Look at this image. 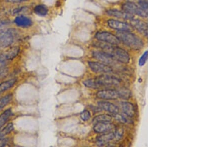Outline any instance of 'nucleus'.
Instances as JSON below:
<instances>
[{"label": "nucleus", "instance_id": "f8f14e48", "mask_svg": "<svg viewBox=\"0 0 224 147\" xmlns=\"http://www.w3.org/2000/svg\"><path fill=\"white\" fill-rule=\"evenodd\" d=\"M132 26L136 29L141 34L144 36H147V25L144 21L139 20H135L134 18L130 20Z\"/></svg>", "mask_w": 224, "mask_h": 147}, {"label": "nucleus", "instance_id": "0eeeda50", "mask_svg": "<svg viewBox=\"0 0 224 147\" xmlns=\"http://www.w3.org/2000/svg\"><path fill=\"white\" fill-rule=\"evenodd\" d=\"M88 64L91 71L95 73L107 74L112 71L111 67L105 63H101L99 62H89L88 63Z\"/></svg>", "mask_w": 224, "mask_h": 147}, {"label": "nucleus", "instance_id": "5701e85b", "mask_svg": "<svg viewBox=\"0 0 224 147\" xmlns=\"http://www.w3.org/2000/svg\"><path fill=\"white\" fill-rule=\"evenodd\" d=\"M12 95L9 94L0 99V111L4 108V107H6L8 104H9L12 100Z\"/></svg>", "mask_w": 224, "mask_h": 147}, {"label": "nucleus", "instance_id": "2f4dec72", "mask_svg": "<svg viewBox=\"0 0 224 147\" xmlns=\"http://www.w3.org/2000/svg\"><path fill=\"white\" fill-rule=\"evenodd\" d=\"M6 60L5 59L3 55L0 56V67L5 66Z\"/></svg>", "mask_w": 224, "mask_h": 147}, {"label": "nucleus", "instance_id": "72a5a7b5", "mask_svg": "<svg viewBox=\"0 0 224 147\" xmlns=\"http://www.w3.org/2000/svg\"><path fill=\"white\" fill-rule=\"evenodd\" d=\"M9 23V21L6 20H0V28L3 27L4 26L6 25Z\"/></svg>", "mask_w": 224, "mask_h": 147}, {"label": "nucleus", "instance_id": "b1692460", "mask_svg": "<svg viewBox=\"0 0 224 147\" xmlns=\"http://www.w3.org/2000/svg\"><path fill=\"white\" fill-rule=\"evenodd\" d=\"M83 84L85 86L88 88H90L98 89L100 88L95 79H90L86 80L84 81Z\"/></svg>", "mask_w": 224, "mask_h": 147}, {"label": "nucleus", "instance_id": "473e14b6", "mask_svg": "<svg viewBox=\"0 0 224 147\" xmlns=\"http://www.w3.org/2000/svg\"><path fill=\"white\" fill-rule=\"evenodd\" d=\"M8 140L7 139H3L0 140V147H4L8 143Z\"/></svg>", "mask_w": 224, "mask_h": 147}, {"label": "nucleus", "instance_id": "4be33fe9", "mask_svg": "<svg viewBox=\"0 0 224 147\" xmlns=\"http://www.w3.org/2000/svg\"><path fill=\"white\" fill-rule=\"evenodd\" d=\"M35 13L40 16H45L48 12V9L46 7L43 5H38L34 9Z\"/></svg>", "mask_w": 224, "mask_h": 147}, {"label": "nucleus", "instance_id": "393cba45", "mask_svg": "<svg viewBox=\"0 0 224 147\" xmlns=\"http://www.w3.org/2000/svg\"><path fill=\"white\" fill-rule=\"evenodd\" d=\"M120 98L124 99H128L131 97V92L127 89L122 88L118 90Z\"/></svg>", "mask_w": 224, "mask_h": 147}, {"label": "nucleus", "instance_id": "c756f323", "mask_svg": "<svg viewBox=\"0 0 224 147\" xmlns=\"http://www.w3.org/2000/svg\"><path fill=\"white\" fill-rule=\"evenodd\" d=\"M8 72V69L5 68V66L0 67V79L6 76Z\"/></svg>", "mask_w": 224, "mask_h": 147}, {"label": "nucleus", "instance_id": "f704fd0d", "mask_svg": "<svg viewBox=\"0 0 224 147\" xmlns=\"http://www.w3.org/2000/svg\"><path fill=\"white\" fill-rule=\"evenodd\" d=\"M8 1L13 3H19L21 2H26L27 1V0H8Z\"/></svg>", "mask_w": 224, "mask_h": 147}, {"label": "nucleus", "instance_id": "7c9ffc66", "mask_svg": "<svg viewBox=\"0 0 224 147\" xmlns=\"http://www.w3.org/2000/svg\"><path fill=\"white\" fill-rule=\"evenodd\" d=\"M9 134V131L6 127L4 128L3 129L0 130V140L2 139L5 135Z\"/></svg>", "mask_w": 224, "mask_h": 147}, {"label": "nucleus", "instance_id": "412c9836", "mask_svg": "<svg viewBox=\"0 0 224 147\" xmlns=\"http://www.w3.org/2000/svg\"><path fill=\"white\" fill-rule=\"evenodd\" d=\"M12 115V111L11 109H8L4 111L2 114L0 115V127L3 126Z\"/></svg>", "mask_w": 224, "mask_h": 147}, {"label": "nucleus", "instance_id": "f257e3e1", "mask_svg": "<svg viewBox=\"0 0 224 147\" xmlns=\"http://www.w3.org/2000/svg\"><path fill=\"white\" fill-rule=\"evenodd\" d=\"M98 46L103 52L109 55L116 62L124 64H127L130 62V55L122 48L107 43H99Z\"/></svg>", "mask_w": 224, "mask_h": 147}, {"label": "nucleus", "instance_id": "2eb2a0df", "mask_svg": "<svg viewBox=\"0 0 224 147\" xmlns=\"http://www.w3.org/2000/svg\"><path fill=\"white\" fill-rule=\"evenodd\" d=\"M116 140L115 131L114 132H108L104 133L97 138V143L99 146H104L110 141Z\"/></svg>", "mask_w": 224, "mask_h": 147}, {"label": "nucleus", "instance_id": "cd10ccee", "mask_svg": "<svg viewBox=\"0 0 224 147\" xmlns=\"http://www.w3.org/2000/svg\"><path fill=\"white\" fill-rule=\"evenodd\" d=\"M81 119L83 121H87L91 117V114L87 110H84L80 114Z\"/></svg>", "mask_w": 224, "mask_h": 147}, {"label": "nucleus", "instance_id": "f3484780", "mask_svg": "<svg viewBox=\"0 0 224 147\" xmlns=\"http://www.w3.org/2000/svg\"><path fill=\"white\" fill-rule=\"evenodd\" d=\"M15 23L17 25L22 27H29L32 24L31 20L23 15L17 17L15 20Z\"/></svg>", "mask_w": 224, "mask_h": 147}, {"label": "nucleus", "instance_id": "dca6fc26", "mask_svg": "<svg viewBox=\"0 0 224 147\" xmlns=\"http://www.w3.org/2000/svg\"><path fill=\"white\" fill-rule=\"evenodd\" d=\"M107 14L112 17H116L117 18H122L124 20H131L134 18L133 15L125 12L124 11H119L118 10H109L107 11Z\"/></svg>", "mask_w": 224, "mask_h": 147}, {"label": "nucleus", "instance_id": "a878e982", "mask_svg": "<svg viewBox=\"0 0 224 147\" xmlns=\"http://www.w3.org/2000/svg\"><path fill=\"white\" fill-rule=\"evenodd\" d=\"M114 115L115 116V119L118 122H120L121 123H127L130 122V120L129 119L130 117L126 116L124 114H119V113H118L117 114H114Z\"/></svg>", "mask_w": 224, "mask_h": 147}, {"label": "nucleus", "instance_id": "bb28decb", "mask_svg": "<svg viewBox=\"0 0 224 147\" xmlns=\"http://www.w3.org/2000/svg\"><path fill=\"white\" fill-rule=\"evenodd\" d=\"M147 57H148V52L147 51H145L143 53V54L141 56L138 61V64L139 66L142 67V66H144V65L147 63Z\"/></svg>", "mask_w": 224, "mask_h": 147}, {"label": "nucleus", "instance_id": "423d86ee", "mask_svg": "<svg viewBox=\"0 0 224 147\" xmlns=\"http://www.w3.org/2000/svg\"><path fill=\"white\" fill-rule=\"evenodd\" d=\"M14 34L11 30H0V47H7L13 43Z\"/></svg>", "mask_w": 224, "mask_h": 147}, {"label": "nucleus", "instance_id": "4468645a", "mask_svg": "<svg viewBox=\"0 0 224 147\" xmlns=\"http://www.w3.org/2000/svg\"><path fill=\"white\" fill-rule=\"evenodd\" d=\"M120 106L123 114L130 118H132L135 116L136 109L133 104L128 102H122Z\"/></svg>", "mask_w": 224, "mask_h": 147}, {"label": "nucleus", "instance_id": "9b49d317", "mask_svg": "<svg viewBox=\"0 0 224 147\" xmlns=\"http://www.w3.org/2000/svg\"><path fill=\"white\" fill-rule=\"evenodd\" d=\"M92 55L94 58L109 65H115L117 62L104 52H94Z\"/></svg>", "mask_w": 224, "mask_h": 147}, {"label": "nucleus", "instance_id": "39448f33", "mask_svg": "<svg viewBox=\"0 0 224 147\" xmlns=\"http://www.w3.org/2000/svg\"><path fill=\"white\" fill-rule=\"evenodd\" d=\"M95 37L101 42L111 45H118L121 42L117 36L107 32H98L95 35Z\"/></svg>", "mask_w": 224, "mask_h": 147}, {"label": "nucleus", "instance_id": "aec40b11", "mask_svg": "<svg viewBox=\"0 0 224 147\" xmlns=\"http://www.w3.org/2000/svg\"><path fill=\"white\" fill-rule=\"evenodd\" d=\"M112 119L111 116L108 114H101L94 117L93 122L95 124L99 122H111Z\"/></svg>", "mask_w": 224, "mask_h": 147}, {"label": "nucleus", "instance_id": "7ed1b4c3", "mask_svg": "<svg viewBox=\"0 0 224 147\" xmlns=\"http://www.w3.org/2000/svg\"><path fill=\"white\" fill-rule=\"evenodd\" d=\"M99 87L117 86L121 83V80L116 77L109 75H102L95 79Z\"/></svg>", "mask_w": 224, "mask_h": 147}, {"label": "nucleus", "instance_id": "9d476101", "mask_svg": "<svg viewBox=\"0 0 224 147\" xmlns=\"http://www.w3.org/2000/svg\"><path fill=\"white\" fill-rule=\"evenodd\" d=\"M108 24L111 28L118 30L119 31L130 32L132 30V27L130 26L122 21L110 20L108 21Z\"/></svg>", "mask_w": 224, "mask_h": 147}, {"label": "nucleus", "instance_id": "1a4fd4ad", "mask_svg": "<svg viewBox=\"0 0 224 147\" xmlns=\"http://www.w3.org/2000/svg\"><path fill=\"white\" fill-rule=\"evenodd\" d=\"M115 129V126L113 124L109 122H99L95 123L94 126V130L97 133H106L112 132Z\"/></svg>", "mask_w": 224, "mask_h": 147}, {"label": "nucleus", "instance_id": "ddd939ff", "mask_svg": "<svg viewBox=\"0 0 224 147\" xmlns=\"http://www.w3.org/2000/svg\"><path fill=\"white\" fill-rule=\"evenodd\" d=\"M98 105L99 108L102 110H104L108 113L112 114H117L119 112V108L115 104L106 102V101H100L98 103Z\"/></svg>", "mask_w": 224, "mask_h": 147}, {"label": "nucleus", "instance_id": "a211bd4d", "mask_svg": "<svg viewBox=\"0 0 224 147\" xmlns=\"http://www.w3.org/2000/svg\"><path fill=\"white\" fill-rule=\"evenodd\" d=\"M20 51V48L18 47H13L6 52L3 56L6 60H12L15 58Z\"/></svg>", "mask_w": 224, "mask_h": 147}, {"label": "nucleus", "instance_id": "20e7f679", "mask_svg": "<svg viewBox=\"0 0 224 147\" xmlns=\"http://www.w3.org/2000/svg\"><path fill=\"white\" fill-rule=\"evenodd\" d=\"M123 11L131 15H136L142 17H147V12L133 2H127L122 6Z\"/></svg>", "mask_w": 224, "mask_h": 147}, {"label": "nucleus", "instance_id": "6e6552de", "mask_svg": "<svg viewBox=\"0 0 224 147\" xmlns=\"http://www.w3.org/2000/svg\"><path fill=\"white\" fill-rule=\"evenodd\" d=\"M97 97L105 100H116L120 98L118 90L114 89H105L98 92Z\"/></svg>", "mask_w": 224, "mask_h": 147}, {"label": "nucleus", "instance_id": "c85d7f7f", "mask_svg": "<svg viewBox=\"0 0 224 147\" xmlns=\"http://www.w3.org/2000/svg\"><path fill=\"white\" fill-rule=\"evenodd\" d=\"M138 4L139 6L144 11L147 12V3L146 0H139Z\"/></svg>", "mask_w": 224, "mask_h": 147}, {"label": "nucleus", "instance_id": "f03ea898", "mask_svg": "<svg viewBox=\"0 0 224 147\" xmlns=\"http://www.w3.org/2000/svg\"><path fill=\"white\" fill-rule=\"evenodd\" d=\"M117 37L120 42L133 50H139L144 47V43L142 40L130 31H118Z\"/></svg>", "mask_w": 224, "mask_h": 147}, {"label": "nucleus", "instance_id": "6ab92c4d", "mask_svg": "<svg viewBox=\"0 0 224 147\" xmlns=\"http://www.w3.org/2000/svg\"><path fill=\"white\" fill-rule=\"evenodd\" d=\"M17 81L16 78H13L7 81H4L0 84V92L5 91L11 88L15 84Z\"/></svg>", "mask_w": 224, "mask_h": 147}]
</instances>
